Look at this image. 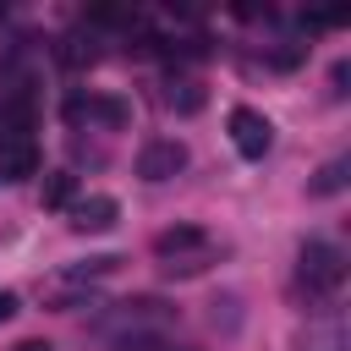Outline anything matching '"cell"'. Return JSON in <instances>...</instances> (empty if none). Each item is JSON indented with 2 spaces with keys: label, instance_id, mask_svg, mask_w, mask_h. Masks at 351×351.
Segmentation results:
<instances>
[{
  "label": "cell",
  "instance_id": "obj_17",
  "mask_svg": "<svg viewBox=\"0 0 351 351\" xmlns=\"http://www.w3.org/2000/svg\"><path fill=\"white\" fill-rule=\"evenodd\" d=\"M121 351H165V346H154V340H132V346H121Z\"/></svg>",
  "mask_w": 351,
  "mask_h": 351
},
{
  "label": "cell",
  "instance_id": "obj_8",
  "mask_svg": "<svg viewBox=\"0 0 351 351\" xmlns=\"http://www.w3.org/2000/svg\"><path fill=\"white\" fill-rule=\"evenodd\" d=\"M77 203V176L71 170H49L44 176V208H71Z\"/></svg>",
  "mask_w": 351,
  "mask_h": 351
},
{
  "label": "cell",
  "instance_id": "obj_5",
  "mask_svg": "<svg viewBox=\"0 0 351 351\" xmlns=\"http://www.w3.org/2000/svg\"><path fill=\"white\" fill-rule=\"evenodd\" d=\"M203 247H214V236H208L203 225H170V230L154 236L159 263H165V258H186V252H203Z\"/></svg>",
  "mask_w": 351,
  "mask_h": 351
},
{
  "label": "cell",
  "instance_id": "obj_11",
  "mask_svg": "<svg viewBox=\"0 0 351 351\" xmlns=\"http://www.w3.org/2000/svg\"><path fill=\"white\" fill-rule=\"evenodd\" d=\"M55 313H71V307H99V296H93V285H49V296H44Z\"/></svg>",
  "mask_w": 351,
  "mask_h": 351
},
{
  "label": "cell",
  "instance_id": "obj_10",
  "mask_svg": "<svg viewBox=\"0 0 351 351\" xmlns=\"http://www.w3.org/2000/svg\"><path fill=\"white\" fill-rule=\"evenodd\" d=\"M214 258H219V247H203V252H186V258H165L159 269H165L170 280H192V274H203Z\"/></svg>",
  "mask_w": 351,
  "mask_h": 351
},
{
  "label": "cell",
  "instance_id": "obj_15",
  "mask_svg": "<svg viewBox=\"0 0 351 351\" xmlns=\"http://www.w3.org/2000/svg\"><path fill=\"white\" fill-rule=\"evenodd\" d=\"M16 318V291H0V324Z\"/></svg>",
  "mask_w": 351,
  "mask_h": 351
},
{
  "label": "cell",
  "instance_id": "obj_12",
  "mask_svg": "<svg viewBox=\"0 0 351 351\" xmlns=\"http://www.w3.org/2000/svg\"><path fill=\"white\" fill-rule=\"evenodd\" d=\"M115 269H121V258H115V252H99V258H88V263H71L66 280H71V285H88V280H104V274H115Z\"/></svg>",
  "mask_w": 351,
  "mask_h": 351
},
{
  "label": "cell",
  "instance_id": "obj_2",
  "mask_svg": "<svg viewBox=\"0 0 351 351\" xmlns=\"http://www.w3.org/2000/svg\"><path fill=\"white\" fill-rule=\"evenodd\" d=\"M302 280H307L313 291H340V280H346V252H340L335 241H307V247H302Z\"/></svg>",
  "mask_w": 351,
  "mask_h": 351
},
{
  "label": "cell",
  "instance_id": "obj_7",
  "mask_svg": "<svg viewBox=\"0 0 351 351\" xmlns=\"http://www.w3.org/2000/svg\"><path fill=\"white\" fill-rule=\"evenodd\" d=\"M88 121H104L110 132H121V126L132 121V104H126V99H115V93H93V110H88Z\"/></svg>",
  "mask_w": 351,
  "mask_h": 351
},
{
  "label": "cell",
  "instance_id": "obj_4",
  "mask_svg": "<svg viewBox=\"0 0 351 351\" xmlns=\"http://www.w3.org/2000/svg\"><path fill=\"white\" fill-rule=\"evenodd\" d=\"M66 214H71V230H77V236H104V230H115L121 203H115L110 192H88V197H77Z\"/></svg>",
  "mask_w": 351,
  "mask_h": 351
},
{
  "label": "cell",
  "instance_id": "obj_16",
  "mask_svg": "<svg viewBox=\"0 0 351 351\" xmlns=\"http://www.w3.org/2000/svg\"><path fill=\"white\" fill-rule=\"evenodd\" d=\"M11 351H55V346H49V340H16Z\"/></svg>",
  "mask_w": 351,
  "mask_h": 351
},
{
  "label": "cell",
  "instance_id": "obj_3",
  "mask_svg": "<svg viewBox=\"0 0 351 351\" xmlns=\"http://www.w3.org/2000/svg\"><path fill=\"white\" fill-rule=\"evenodd\" d=\"M186 170V143L181 137H148L143 154H137V176L143 181H170Z\"/></svg>",
  "mask_w": 351,
  "mask_h": 351
},
{
  "label": "cell",
  "instance_id": "obj_13",
  "mask_svg": "<svg viewBox=\"0 0 351 351\" xmlns=\"http://www.w3.org/2000/svg\"><path fill=\"white\" fill-rule=\"evenodd\" d=\"M170 110H181V115H192V110H203V82L197 77H181V82H170Z\"/></svg>",
  "mask_w": 351,
  "mask_h": 351
},
{
  "label": "cell",
  "instance_id": "obj_6",
  "mask_svg": "<svg viewBox=\"0 0 351 351\" xmlns=\"http://www.w3.org/2000/svg\"><path fill=\"white\" fill-rule=\"evenodd\" d=\"M0 176H5V181H27V176H38V148L22 143V137H11L5 154H0Z\"/></svg>",
  "mask_w": 351,
  "mask_h": 351
},
{
  "label": "cell",
  "instance_id": "obj_14",
  "mask_svg": "<svg viewBox=\"0 0 351 351\" xmlns=\"http://www.w3.org/2000/svg\"><path fill=\"white\" fill-rule=\"evenodd\" d=\"M93 55H99L93 38H88V44H82V38H60V60H66V66H93Z\"/></svg>",
  "mask_w": 351,
  "mask_h": 351
},
{
  "label": "cell",
  "instance_id": "obj_9",
  "mask_svg": "<svg viewBox=\"0 0 351 351\" xmlns=\"http://www.w3.org/2000/svg\"><path fill=\"white\" fill-rule=\"evenodd\" d=\"M335 192H346V159L318 165V176L307 181V197H335Z\"/></svg>",
  "mask_w": 351,
  "mask_h": 351
},
{
  "label": "cell",
  "instance_id": "obj_1",
  "mask_svg": "<svg viewBox=\"0 0 351 351\" xmlns=\"http://www.w3.org/2000/svg\"><path fill=\"white\" fill-rule=\"evenodd\" d=\"M225 126H230V143H236L241 159H263V154L274 148V126H269V115L252 110V104H236Z\"/></svg>",
  "mask_w": 351,
  "mask_h": 351
}]
</instances>
